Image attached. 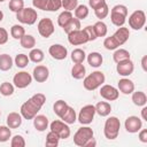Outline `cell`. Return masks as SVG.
<instances>
[{"label": "cell", "instance_id": "1", "mask_svg": "<svg viewBox=\"0 0 147 147\" xmlns=\"http://www.w3.org/2000/svg\"><path fill=\"white\" fill-rule=\"evenodd\" d=\"M46 101V96L42 93L33 94L28 101H25L21 106V115L25 119H33V117L38 114Z\"/></svg>", "mask_w": 147, "mask_h": 147}, {"label": "cell", "instance_id": "2", "mask_svg": "<svg viewBox=\"0 0 147 147\" xmlns=\"http://www.w3.org/2000/svg\"><path fill=\"white\" fill-rule=\"evenodd\" d=\"M130 37V31L127 28L124 26H119L118 30L111 36V37H107L103 41V46L108 51H114L117 49L119 46H122L123 44H125L127 41Z\"/></svg>", "mask_w": 147, "mask_h": 147}, {"label": "cell", "instance_id": "3", "mask_svg": "<svg viewBox=\"0 0 147 147\" xmlns=\"http://www.w3.org/2000/svg\"><path fill=\"white\" fill-rule=\"evenodd\" d=\"M106 80L105 74L102 71H93L92 74H90L88 76H86L84 78L83 85L87 91H94L98 87H100Z\"/></svg>", "mask_w": 147, "mask_h": 147}, {"label": "cell", "instance_id": "4", "mask_svg": "<svg viewBox=\"0 0 147 147\" xmlns=\"http://www.w3.org/2000/svg\"><path fill=\"white\" fill-rule=\"evenodd\" d=\"M119 127H121L119 119L116 116H110L105 122V126H103L105 137L109 140L116 139L117 136H118V132H119Z\"/></svg>", "mask_w": 147, "mask_h": 147}, {"label": "cell", "instance_id": "5", "mask_svg": "<svg viewBox=\"0 0 147 147\" xmlns=\"http://www.w3.org/2000/svg\"><path fill=\"white\" fill-rule=\"evenodd\" d=\"M127 16V8L124 5H116L110 10V20L111 23L116 26H123Z\"/></svg>", "mask_w": 147, "mask_h": 147}, {"label": "cell", "instance_id": "6", "mask_svg": "<svg viewBox=\"0 0 147 147\" xmlns=\"http://www.w3.org/2000/svg\"><path fill=\"white\" fill-rule=\"evenodd\" d=\"M91 138H93V130L88 126H83L74 134V144L78 147H84Z\"/></svg>", "mask_w": 147, "mask_h": 147}, {"label": "cell", "instance_id": "7", "mask_svg": "<svg viewBox=\"0 0 147 147\" xmlns=\"http://www.w3.org/2000/svg\"><path fill=\"white\" fill-rule=\"evenodd\" d=\"M16 18L18 20V22H21L23 24L32 25L36 23V21L38 18V14L32 8H23L18 13H16Z\"/></svg>", "mask_w": 147, "mask_h": 147}, {"label": "cell", "instance_id": "8", "mask_svg": "<svg viewBox=\"0 0 147 147\" xmlns=\"http://www.w3.org/2000/svg\"><path fill=\"white\" fill-rule=\"evenodd\" d=\"M146 23V14L144 10H134L129 17V25L133 30H140Z\"/></svg>", "mask_w": 147, "mask_h": 147}, {"label": "cell", "instance_id": "9", "mask_svg": "<svg viewBox=\"0 0 147 147\" xmlns=\"http://www.w3.org/2000/svg\"><path fill=\"white\" fill-rule=\"evenodd\" d=\"M94 115H95L94 106L93 105H86L80 109V111L78 114V122L83 125H87V124L92 123Z\"/></svg>", "mask_w": 147, "mask_h": 147}, {"label": "cell", "instance_id": "10", "mask_svg": "<svg viewBox=\"0 0 147 147\" xmlns=\"http://www.w3.org/2000/svg\"><path fill=\"white\" fill-rule=\"evenodd\" d=\"M51 131L55 132L60 139H67L70 137V127L63 121H53L49 125Z\"/></svg>", "mask_w": 147, "mask_h": 147}, {"label": "cell", "instance_id": "11", "mask_svg": "<svg viewBox=\"0 0 147 147\" xmlns=\"http://www.w3.org/2000/svg\"><path fill=\"white\" fill-rule=\"evenodd\" d=\"M38 32L41 37L48 38L54 33V24L51 18H41L38 23Z\"/></svg>", "mask_w": 147, "mask_h": 147}, {"label": "cell", "instance_id": "12", "mask_svg": "<svg viewBox=\"0 0 147 147\" xmlns=\"http://www.w3.org/2000/svg\"><path fill=\"white\" fill-rule=\"evenodd\" d=\"M31 82L32 76L26 71H20L13 78V83L17 88H25L31 84Z\"/></svg>", "mask_w": 147, "mask_h": 147}, {"label": "cell", "instance_id": "13", "mask_svg": "<svg viewBox=\"0 0 147 147\" xmlns=\"http://www.w3.org/2000/svg\"><path fill=\"white\" fill-rule=\"evenodd\" d=\"M68 41L74 46H78V45H83L90 40H88V37H87L86 32L84 31V29L83 30L79 29V30H76L68 34Z\"/></svg>", "mask_w": 147, "mask_h": 147}, {"label": "cell", "instance_id": "14", "mask_svg": "<svg viewBox=\"0 0 147 147\" xmlns=\"http://www.w3.org/2000/svg\"><path fill=\"white\" fill-rule=\"evenodd\" d=\"M125 130L130 133H136L139 132L142 127V121L138 116H129L125 119Z\"/></svg>", "mask_w": 147, "mask_h": 147}, {"label": "cell", "instance_id": "15", "mask_svg": "<svg viewBox=\"0 0 147 147\" xmlns=\"http://www.w3.org/2000/svg\"><path fill=\"white\" fill-rule=\"evenodd\" d=\"M48 53L49 55L55 59V60H64L68 55V51L63 45L60 44H54L48 48Z\"/></svg>", "mask_w": 147, "mask_h": 147}, {"label": "cell", "instance_id": "16", "mask_svg": "<svg viewBox=\"0 0 147 147\" xmlns=\"http://www.w3.org/2000/svg\"><path fill=\"white\" fill-rule=\"evenodd\" d=\"M100 95L108 101H114V100H117L119 92L116 87H114L111 85H103L100 88Z\"/></svg>", "mask_w": 147, "mask_h": 147}, {"label": "cell", "instance_id": "17", "mask_svg": "<svg viewBox=\"0 0 147 147\" xmlns=\"http://www.w3.org/2000/svg\"><path fill=\"white\" fill-rule=\"evenodd\" d=\"M116 70L118 72V75L123 76V77H126V76H130L133 70H134V65H133V62L129 59V60H124L122 62H118L117 65H116Z\"/></svg>", "mask_w": 147, "mask_h": 147}, {"label": "cell", "instance_id": "18", "mask_svg": "<svg viewBox=\"0 0 147 147\" xmlns=\"http://www.w3.org/2000/svg\"><path fill=\"white\" fill-rule=\"evenodd\" d=\"M48 76H49V70L46 65H37L34 67L33 69V74H32V77L36 82L38 83H44L48 79Z\"/></svg>", "mask_w": 147, "mask_h": 147}, {"label": "cell", "instance_id": "19", "mask_svg": "<svg viewBox=\"0 0 147 147\" xmlns=\"http://www.w3.org/2000/svg\"><path fill=\"white\" fill-rule=\"evenodd\" d=\"M118 90L123 94H131L134 91V84L129 78H122L118 82Z\"/></svg>", "mask_w": 147, "mask_h": 147}, {"label": "cell", "instance_id": "20", "mask_svg": "<svg viewBox=\"0 0 147 147\" xmlns=\"http://www.w3.org/2000/svg\"><path fill=\"white\" fill-rule=\"evenodd\" d=\"M6 122H7V126H9L10 129H17L22 124V115L18 113H10L7 116Z\"/></svg>", "mask_w": 147, "mask_h": 147}, {"label": "cell", "instance_id": "21", "mask_svg": "<svg viewBox=\"0 0 147 147\" xmlns=\"http://www.w3.org/2000/svg\"><path fill=\"white\" fill-rule=\"evenodd\" d=\"M33 125L37 131H45L48 127V118L44 115H36L33 117Z\"/></svg>", "mask_w": 147, "mask_h": 147}, {"label": "cell", "instance_id": "22", "mask_svg": "<svg viewBox=\"0 0 147 147\" xmlns=\"http://www.w3.org/2000/svg\"><path fill=\"white\" fill-rule=\"evenodd\" d=\"M94 108H95V113H96L98 115H100L101 117L108 116V115L110 114V111H111V106H110L108 102H106V101H100V102H98V103L94 106Z\"/></svg>", "mask_w": 147, "mask_h": 147}, {"label": "cell", "instance_id": "23", "mask_svg": "<svg viewBox=\"0 0 147 147\" xmlns=\"http://www.w3.org/2000/svg\"><path fill=\"white\" fill-rule=\"evenodd\" d=\"M102 61H103V57L98 52H92L87 55V62L93 68H99L102 64Z\"/></svg>", "mask_w": 147, "mask_h": 147}, {"label": "cell", "instance_id": "24", "mask_svg": "<svg viewBox=\"0 0 147 147\" xmlns=\"http://www.w3.org/2000/svg\"><path fill=\"white\" fill-rule=\"evenodd\" d=\"M60 118L64 123H67V124H74L76 122V119H77V115H76V111L74 110V108L70 107V106H68L67 110L63 113V115Z\"/></svg>", "mask_w": 147, "mask_h": 147}, {"label": "cell", "instance_id": "25", "mask_svg": "<svg viewBox=\"0 0 147 147\" xmlns=\"http://www.w3.org/2000/svg\"><path fill=\"white\" fill-rule=\"evenodd\" d=\"M132 101H133V103L136 105V106H138V107H144V106H146V103H147V96H146V94L144 93V92H141V91H137V92H132Z\"/></svg>", "mask_w": 147, "mask_h": 147}, {"label": "cell", "instance_id": "26", "mask_svg": "<svg viewBox=\"0 0 147 147\" xmlns=\"http://www.w3.org/2000/svg\"><path fill=\"white\" fill-rule=\"evenodd\" d=\"M85 74H86V69H85L84 64H82V63H75V65L71 69V76L75 79H82V78L85 77Z\"/></svg>", "mask_w": 147, "mask_h": 147}, {"label": "cell", "instance_id": "27", "mask_svg": "<svg viewBox=\"0 0 147 147\" xmlns=\"http://www.w3.org/2000/svg\"><path fill=\"white\" fill-rule=\"evenodd\" d=\"M13 67V59L8 54H1L0 55V70L1 71H8Z\"/></svg>", "mask_w": 147, "mask_h": 147}, {"label": "cell", "instance_id": "28", "mask_svg": "<svg viewBox=\"0 0 147 147\" xmlns=\"http://www.w3.org/2000/svg\"><path fill=\"white\" fill-rule=\"evenodd\" d=\"M80 29V21L78 20V18H76V17H72L64 26H63V30H64V32L67 33V34H69V33H71V32H74V31H76V30H79Z\"/></svg>", "mask_w": 147, "mask_h": 147}, {"label": "cell", "instance_id": "29", "mask_svg": "<svg viewBox=\"0 0 147 147\" xmlns=\"http://www.w3.org/2000/svg\"><path fill=\"white\" fill-rule=\"evenodd\" d=\"M20 42H21V46L23 48H26V49H32L36 46V39L31 34H24L20 39Z\"/></svg>", "mask_w": 147, "mask_h": 147}, {"label": "cell", "instance_id": "30", "mask_svg": "<svg viewBox=\"0 0 147 147\" xmlns=\"http://www.w3.org/2000/svg\"><path fill=\"white\" fill-rule=\"evenodd\" d=\"M113 59L116 63H118V62H122L124 60H129L130 59V53L124 48H119V49H116L114 52Z\"/></svg>", "mask_w": 147, "mask_h": 147}, {"label": "cell", "instance_id": "31", "mask_svg": "<svg viewBox=\"0 0 147 147\" xmlns=\"http://www.w3.org/2000/svg\"><path fill=\"white\" fill-rule=\"evenodd\" d=\"M86 59V54L82 48H76L71 52V60L74 63H83Z\"/></svg>", "mask_w": 147, "mask_h": 147}, {"label": "cell", "instance_id": "32", "mask_svg": "<svg viewBox=\"0 0 147 147\" xmlns=\"http://www.w3.org/2000/svg\"><path fill=\"white\" fill-rule=\"evenodd\" d=\"M29 59L34 63H39L44 60V52L39 48H32L29 54Z\"/></svg>", "mask_w": 147, "mask_h": 147}, {"label": "cell", "instance_id": "33", "mask_svg": "<svg viewBox=\"0 0 147 147\" xmlns=\"http://www.w3.org/2000/svg\"><path fill=\"white\" fill-rule=\"evenodd\" d=\"M59 140H60V137L55 132L49 131L46 136V142L45 144L48 147H56L59 145Z\"/></svg>", "mask_w": 147, "mask_h": 147}, {"label": "cell", "instance_id": "34", "mask_svg": "<svg viewBox=\"0 0 147 147\" xmlns=\"http://www.w3.org/2000/svg\"><path fill=\"white\" fill-rule=\"evenodd\" d=\"M88 16V8L85 5H79L75 8V17L80 20H84Z\"/></svg>", "mask_w": 147, "mask_h": 147}, {"label": "cell", "instance_id": "35", "mask_svg": "<svg viewBox=\"0 0 147 147\" xmlns=\"http://www.w3.org/2000/svg\"><path fill=\"white\" fill-rule=\"evenodd\" d=\"M93 29H94V32H95V34H96V38H98V37H105V36L107 34V31H108L107 25H106L102 21L96 22V23L93 25Z\"/></svg>", "mask_w": 147, "mask_h": 147}, {"label": "cell", "instance_id": "36", "mask_svg": "<svg viewBox=\"0 0 147 147\" xmlns=\"http://www.w3.org/2000/svg\"><path fill=\"white\" fill-rule=\"evenodd\" d=\"M67 108H68V103H67L65 101H63V100H57V101L54 103V106H53L54 113H55L59 117H61V116L63 115V113L67 110Z\"/></svg>", "mask_w": 147, "mask_h": 147}, {"label": "cell", "instance_id": "37", "mask_svg": "<svg viewBox=\"0 0 147 147\" xmlns=\"http://www.w3.org/2000/svg\"><path fill=\"white\" fill-rule=\"evenodd\" d=\"M72 17H74V16H72L71 11L64 10V11H62V13L59 15V17H57V24H59L61 28H63Z\"/></svg>", "mask_w": 147, "mask_h": 147}, {"label": "cell", "instance_id": "38", "mask_svg": "<svg viewBox=\"0 0 147 147\" xmlns=\"http://www.w3.org/2000/svg\"><path fill=\"white\" fill-rule=\"evenodd\" d=\"M10 34L14 39H21L24 34H25V30L22 25H18V24H15L11 26L10 29Z\"/></svg>", "mask_w": 147, "mask_h": 147}, {"label": "cell", "instance_id": "39", "mask_svg": "<svg viewBox=\"0 0 147 147\" xmlns=\"http://www.w3.org/2000/svg\"><path fill=\"white\" fill-rule=\"evenodd\" d=\"M0 93L3 95V96H9L14 93V85L8 83V82H3L1 85H0Z\"/></svg>", "mask_w": 147, "mask_h": 147}, {"label": "cell", "instance_id": "40", "mask_svg": "<svg viewBox=\"0 0 147 147\" xmlns=\"http://www.w3.org/2000/svg\"><path fill=\"white\" fill-rule=\"evenodd\" d=\"M29 61H30V59L25 54H18L15 57V64L17 68H25L29 64Z\"/></svg>", "mask_w": 147, "mask_h": 147}, {"label": "cell", "instance_id": "41", "mask_svg": "<svg viewBox=\"0 0 147 147\" xmlns=\"http://www.w3.org/2000/svg\"><path fill=\"white\" fill-rule=\"evenodd\" d=\"M94 14H95V16H96L98 18H100V20L106 18V17H107V15L109 14L108 5H107V3H105V5L100 6V7H98L96 9H94Z\"/></svg>", "mask_w": 147, "mask_h": 147}, {"label": "cell", "instance_id": "42", "mask_svg": "<svg viewBox=\"0 0 147 147\" xmlns=\"http://www.w3.org/2000/svg\"><path fill=\"white\" fill-rule=\"evenodd\" d=\"M8 7L11 11L18 13L21 9L24 8V0H10Z\"/></svg>", "mask_w": 147, "mask_h": 147}, {"label": "cell", "instance_id": "43", "mask_svg": "<svg viewBox=\"0 0 147 147\" xmlns=\"http://www.w3.org/2000/svg\"><path fill=\"white\" fill-rule=\"evenodd\" d=\"M11 136V131H10V127L9 126H0V142H6L9 140Z\"/></svg>", "mask_w": 147, "mask_h": 147}, {"label": "cell", "instance_id": "44", "mask_svg": "<svg viewBox=\"0 0 147 147\" xmlns=\"http://www.w3.org/2000/svg\"><path fill=\"white\" fill-rule=\"evenodd\" d=\"M10 146L11 147H24L25 146V140L22 136L20 134H16L11 138V141H10Z\"/></svg>", "mask_w": 147, "mask_h": 147}, {"label": "cell", "instance_id": "45", "mask_svg": "<svg viewBox=\"0 0 147 147\" xmlns=\"http://www.w3.org/2000/svg\"><path fill=\"white\" fill-rule=\"evenodd\" d=\"M61 3L65 10L71 11L78 6V0H61Z\"/></svg>", "mask_w": 147, "mask_h": 147}, {"label": "cell", "instance_id": "46", "mask_svg": "<svg viewBox=\"0 0 147 147\" xmlns=\"http://www.w3.org/2000/svg\"><path fill=\"white\" fill-rule=\"evenodd\" d=\"M62 7L61 0H49L47 5V11H56Z\"/></svg>", "mask_w": 147, "mask_h": 147}, {"label": "cell", "instance_id": "47", "mask_svg": "<svg viewBox=\"0 0 147 147\" xmlns=\"http://www.w3.org/2000/svg\"><path fill=\"white\" fill-rule=\"evenodd\" d=\"M48 1H49V0H32V5H33V7L37 8V9L46 10V9H47Z\"/></svg>", "mask_w": 147, "mask_h": 147}, {"label": "cell", "instance_id": "48", "mask_svg": "<svg viewBox=\"0 0 147 147\" xmlns=\"http://www.w3.org/2000/svg\"><path fill=\"white\" fill-rule=\"evenodd\" d=\"M84 31L86 32V34H87L88 40H90V41H92V40H95V39H96V34H95L94 29H93V26H92V25H87L86 28H84Z\"/></svg>", "mask_w": 147, "mask_h": 147}, {"label": "cell", "instance_id": "49", "mask_svg": "<svg viewBox=\"0 0 147 147\" xmlns=\"http://www.w3.org/2000/svg\"><path fill=\"white\" fill-rule=\"evenodd\" d=\"M8 41V32L6 29L0 28V45H3Z\"/></svg>", "mask_w": 147, "mask_h": 147}, {"label": "cell", "instance_id": "50", "mask_svg": "<svg viewBox=\"0 0 147 147\" xmlns=\"http://www.w3.org/2000/svg\"><path fill=\"white\" fill-rule=\"evenodd\" d=\"M105 3H107L106 0H88V5H90V7H92V9H96L98 7H100Z\"/></svg>", "mask_w": 147, "mask_h": 147}, {"label": "cell", "instance_id": "51", "mask_svg": "<svg viewBox=\"0 0 147 147\" xmlns=\"http://www.w3.org/2000/svg\"><path fill=\"white\" fill-rule=\"evenodd\" d=\"M139 140L144 144H147V130L142 129L139 131Z\"/></svg>", "mask_w": 147, "mask_h": 147}, {"label": "cell", "instance_id": "52", "mask_svg": "<svg viewBox=\"0 0 147 147\" xmlns=\"http://www.w3.org/2000/svg\"><path fill=\"white\" fill-rule=\"evenodd\" d=\"M96 145V141L94 140V138H91L86 144H85V146L84 147H94Z\"/></svg>", "mask_w": 147, "mask_h": 147}, {"label": "cell", "instance_id": "53", "mask_svg": "<svg viewBox=\"0 0 147 147\" xmlns=\"http://www.w3.org/2000/svg\"><path fill=\"white\" fill-rule=\"evenodd\" d=\"M141 117H142V119L147 121V107L146 106H144V108L141 109Z\"/></svg>", "mask_w": 147, "mask_h": 147}, {"label": "cell", "instance_id": "54", "mask_svg": "<svg viewBox=\"0 0 147 147\" xmlns=\"http://www.w3.org/2000/svg\"><path fill=\"white\" fill-rule=\"evenodd\" d=\"M146 61H147V56L145 55V56L142 57V60H141V65H142V69H144V71H147V67H146Z\"/></svg>", "mask_w": 147, "mask_h": 147}, {"label": "cell", "instance_id": "55", "mask_svg": "<svg viewBox=\"0 0 147 147\" xmlns=\"http://www.w3.org/2000/svg\"><path fill=\"white\" fill-rule=\"evenodd\" d=\"M2 18H3V13H2L1 10H0V22L2 21Z\"/></svg>", "mask_w": 147, "mask_h": 147}, {"label": "cell", "instance_id": "56", "mask_svg": "<svg viewBox=\"0 0 147 147\" xmlns=\"http://www.w3.org/2000/svg\"><path fill=\"white\" fill-rule=\"evenodd\" d=\"M3 1H5V0H0V2H3Z\"/></svg>", "mask_w": 147, "mask_h": 147}, {"label": "cell", "instance_id": "57", "mask_svg": "<svg viewBox=\"0 0 147 147\" xmlns=\"http://www.w3.org/2000/svg\"><path fill=\"white\" fill-rule=\"evenodd\" d=\"M0 115H1V111H0Z\"/></svg>", "mask_w": 147, "mask_h": 147}]
</instances>
